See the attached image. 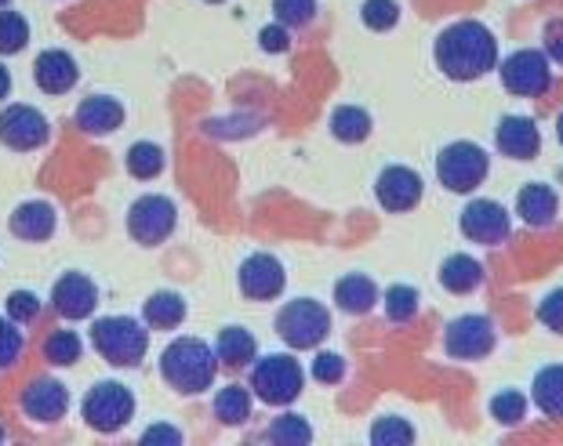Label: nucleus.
Returning a JSON list of instances; mask_svg holds the SVG:
<instances>
[{
    "instance_id": "37",
    "label": "nucleus",
    "mask_w": 563,
    "mask_h": 446,
    "mask_svg": "<svg viewBox=\"0 0 563 446\" xmlns=\"http://www.w3.org/2000/svg\"><path fill=\"white\" fill-rule=\"evenodd\" d=\"M415 439V428L404 417H378L371 428V443L375 446H404Z\"/></svg>"
},
{
    "instance_id": "18",
    "label": "nucleus",
    "mask_w": 563,
    "mask_h": 446,
    "mask_svg": "<svg viewBox=\"0 0 563 446\" xmlns=\"http://www.w3.org/2000/svg\"><path fill=\"white\" fill-rule=\"evenodd\" d=\"M69 410V389L55 378H37L22 392V414L33 421H58Z\"/></svg>"
},
{
    "instance_id": "34",
    "label": "nucleus",
    "mask_w": 563,
    "mask_h": 446,
    "mask_svg": "<svg viewBox=\"0 0 563 446\" xmlns=\"http://www.w3.org/2000/svg\"><path fill=\"white\" fill-rule=\"evenodd\" d=\"M30 41V22L19 11H0V55H19Z\"/></svg>"
},
{
    "instance_id": "26",
    "label": "nucleus",
    "mask_w": 563,
    "mask_h": 446,
    "mask_svg": "<svg viewBox=\"0 0 563 446\" xmlns=\"http://www.w3.org/2000/svg\"><path fill=\"white\" fill-rule=\"evenodd\" d=\"M142 316H146L150 327L172 331V327H178V323L186 320V301H183V294H175V291H157V294L146 298Z\"/></svg>"
},
{
    "instance_id": "2",
    "label": "nucleus",
    "mask_w": 563,
    "mask_h": 446,
    "mask_svg": "<svg viewBox=\"0 0 563 446\" xmlns=\"http://www.w3.org/2000/svg\"><path fill=\"white\" fill-rule=\"evenodd\" d=\"M214 373H219V356L200 337H175L161 353V378L183 395L211 389Z\"/></svg>"
},
{
    "instance_id": "29",
    "label": "nucleus",
    "mask_w": 563,
    "mask_h": 446,
    "mask_svg": "<svg viewBox=\"0 0 563 446\" xmlns=\"http://www.w3.org/2000/svg\"><path fill=\"white\" fill-rule=\"evenodd\" d=\"M164 171V149L153 146V142H135L128 149V175L139 178V182H150Z\"/></svg>"
},
{
    "instance_id": "23",
    "label": "nucleus",
    "mask_w": 563,
    "mask_h": 446,
    "mask_svg": "<svg viewBox=\"0 0 563 446\" xmlns=\"http://www.w3.org/2000/svg\"><path fill=\"white\" fill-rule=\"evenodd\" d=\"M531 400L545 417L563 421V364H549V367H542L534 373Z\"/></svg>"
},
{
    "instance_id": "21",
    "label": "nucleus",
    "mask_w": 563,
    "mask_h": 446,
    "mask_svg": "<svg viewBox=\"0 0 563 446\" xmlns=\"http://www.w3.org/2000/svg\"><path fill=\"white\" fill-rule=\"evenodd\" d=\"M124 124V105L110 99V94H95V99H84L77 105V127L88 131V135H110Z\"/></svg>"
},
{
    "instance_id": "10",
    "label": "nucleus",
    "mask_w": 563,
    "mask_h": 446,
    "mask_svg": "<svg viewBox=\"0 0 563 446\" xmlns=\"http://www.w3.org/2000/svg\"><path fill=\"white\" fill-rule=\"evenodd\" d=\"M175 203L167 197H157V192H150V197H139L135 203H131L128 211V233L131 239H139V244L146 247H157L164 244L167 236L175 233Z\"/></svg>"
},
{
    "instance_id": "8",
    "label": "nucleus",
    "mask_w": 563,
    "mask_h": 446,
    "mask_svg": "<svg viewBox=\"0 0 563 446\" xmlns=\"http://www.w3.org/2000/svg\"><path fill=\"white\" fill-rule=\"evenodd\" d=\"M84 421L102 432V436H110V432L124 428L131 414H135V395L128 392V384L121 381H99L95 389L84 395Z\"/></svg>"
},
{
    "instance_id": "38",
    "label": "nucleus",
    "mask_w": 563,
    "mask_h": 446,
    "mask_svg": "<svg viewBox=\"0 0 563 446\" xmlns=\"http://www.w3.org/2000/svg\"><path fill=\"white\" fill-rule=\"evenodd\" d=\"M22 356V331L11 316H0V370H8Z\"/></svg>"
},
{
    "instance_id": "14",
    "label": "nucleus",
    "mask_w": 563,
    "mask_h": 446,
    "mask_svg": "<svg viewBox=\"0 0 563 446\" xmlns=\"http://www.w3.org/2000/svg\"><path fill=\"white\" fill-rule=\"evenodd\" d=\"M375 197H378V203L389 214L411 211V208H418V203H422V175H418L415 167L393 164V167H386V171L378 175Z\"/></svg>"
},
{
    "instance_id": "16",
    "label": "nucleus",
    "mask_w": 563,
    "mask_h": 446,
    "mask_svg": "<svg viewBox=\"0 0 563 446\" xmlns=\"http://www.w3.org/2000/svg\"><path fill=\"white\" fill-rule=\"evenodd\" d=\"M495 146L501 156H509V160H534L538 149H542V131H538L531 116L509 113L498 120Z\"/></svg>"
},
{
    "instance_id": "17",
    "label": "nucleus",
    "mask_w": 563,
    "mask_h": 446,
    "mask_svg": "<svg viewBox=\"0 0 563 446\" xmlns=\"http://www.w3.org/2000/svg\"><path fill=\"white\" fill-rule=\"evenodd\" d=\"M77 77H80L77 58L69 55V52H63V47H47V52L37 55V63H33V80H37V88L44 94L74 91Z\"/></svg>"
},
{
    "instance_id": "32",
    "label": "nucleus",
    "mask_w": 563,
    "mask_h": 446,
    "mask_svg": "<svg viewBox=\"0 0 563 446\" xmlns=\"http://www.w3.org/2000/svg\"><path fill=\"white\" fill-rule=\"evenodd\" d=\"M527 410H531V400H527L523 392L517 389H506V392H498L495 400H490V417L498 421V425H520V421L527 417Z\"/></svg>"
},
{
    "instance_id": "24",
    "label": "nucleus",
    "mask_w": 563,
    "mask_h": 446,
    "mask_svg": "<svg viewBox=\"0 0 563 446\" xmlns=\"http://www.w3.org/2000/svg\"><path fill=\"white\" fill-rule=\"evenodd\" d=\"M440 283L451 294H473L484 283V265L470 255H451L440 265Z\"/></svg>"
},
{
    "instance_id": "43",
    "label": "nucleus",
    "mask_w": 563,
    "mask_h": 446,
    "mask_svg": "<svg viewBox=\"0 0 563 446\" xmlns=\"http://www.w3.org/2000/svg\"><path fill=\"white\" fill-rule=\"evenodd\" d=\"M545 58L549 63L563 66V19L545 22Z\"/></svg>"
},
{
    "instance_id": "35",
    "label": "nucleus",
    "mask_w": 563,
    "mask_h": 446,
    "mask_svg": "<svg viewBox=\"0 0 563 446\" xmlns=\"http://www.w3.org/2000/svg\"><path fill=\"white\" fill-rule=\"evenodd\" d=\"M273 15L287 30H302L317 15V0H273Z\"/></svg>"
},
{
    "instance_id": "6",
    "label": "nucleus",
    "mask_w": 563,
    "mask_h": 446,
    "mask_svg": "<svg viewBox=\"0 0 563 446\" xmlns=\"http://www.w3.org/2000/svg\"><path fill=\"white\" fill-rule=\"evenodd\" d=\"M490 171V156L476 142H451L437 156V178L448 192H476Z\"/></svg>"
},
{
    "instance_id": "25",
    "label": "nucleus",
    "mask_w": 563,
    "mask_h": 446,
    "mask_svg": "<svg viewBox=\"0 0 563 446\" xmlns=\"http://www.w3.org/2000/svg\"><path fill=\"white\" fill-rule=\"evenodd\" d=\"M258 353V345H255V337H251V331L244 327H225L219 334V342H214V356H219V364L225 367H247L251 359H255Z\"/></svg>"
},
{
    "instance_id": "12",
    "label": "nucleus",
    "mask_w": 563,
    "mask_h": 446,
    "mask_svg": "<svg viewBox=\"0 0 563 446\" xmlns=\"http://www.w3.org/2000/svg\"><path fill=\"white\" fill-rule=\"evenodd\" d=\"M47 135H52V124L41 110L33 105H8L0 113V142L15 153H30V149H41Z\"/></svg>"
},
{
    "instance_id": "41",
    "label": "nucleus",
    "mask_w": 563,
    "mask_h": 446,
    "mask_svg": "<svg viewBox=\"0 0 563 446\" xmlns=\"http://www.w3.org/2000/svg\"><path fill=\"white\" fill-rule=\"evenodd\" d=\"M313 378L320 384H339L345 378V359L339 353H320L313 359Z\"/></svg>"
},
{
    "instance_id": "44",
    "label": "nucleus",
    "mask_w": 563,
    "mask_h": 446,
    "mask_svg": "<svg viewBox=\"0 0 563 446\" xmlns=\"http://www.w3.org/2000/svg\"><path fill=\"white\" fill-rule=\"evenodd\" d=\"M142 443L146 446H153V443H183V432L178 428H172V425H157V428H146L142 432Z\"/></svg>"
},
{
    "instance_id": "40",
    "label": "nucleus",
    "mask_w": 563,
    "mask_h": 446,
    "mask_svg": "<svg viewBox=\"0 0 563 446\" xmlns=\"http://www.w3.org/2000/svg\"><path fill=\"white\" fill-rule=\"evenodd\" d=\"M8 316L15 323H33L41 316V298L33 291H11L8 294Z\"/></svg>"
},
{
    "instance_id": "33",
    "label": "nucleus",
    "mask_w": 563,
    "mask_h": 446,
    "mask_svg": "<svg viewBox=\"0 0 563 446\" xmlns=\"http://www.w3.org/2000/svg\"><path fill=\"white\" fill-rule=\"evenodd\" d=\"M382 305H386V316L393 323H407L418 316V287H407V283H393L386 298H382Z\"/></svg>"
},
{
    "instance_id": "13",
    "label": "nucleus",
    "mask_w": 563,
    "mask_h": 446,
    "mask_svg": "<svg viewBox=\"0 0 563 446\" xmlns=\"http://www.w3.org/2000/svg\"><path fill=\"white\" fill-rule=\"evenodd\" d=\"M236 280H241V291L244 298L251 301H273L284 294V283H287V272L280 258L266 255V250H258V255H247L241 272H236Z\"/></svg>"
},
{
    "instance_id": "42",
    "label": "nucleus",
    "mask_w": 563,
    "mask_h": 446,
    "mask_svg": "<svg viewBox=\"0 0 563 446\" xmlns=\"http://www.w3.org/2000/svg\"><path fill=\"white\" fill-rule=\"evenodd\" d=\"M258 44H262V52H269V55H280L287 52V44H291V33H287V26H262L258 33Z\"/></svg>"
},
{
    "instance_id": "31",
    "label": "nucleus",
    "mask_w": 563,
    "mask_h": 446,
    "mask_svg": "<svg viewBox=\"0 0 563 446\" xmlns=\"http://www.w3.org/2000/svg\"><path fill=\"white\" fill-rule=\"evenodd\" d=\"M84 353V342L74 334V331H52L44 342V359L55 367H74Z\"/></svg>"
},
{
    "instance_id": "7",
    "label": "nucleus",
    "mask_w": 563,
    "mask_h": 446,
    "mask_svg": "<svg viewBox=\"0 0 563 446\" xmlns=\"http://www.w3.org/2000/svg\"><path fill=\"white\" fill-rule=\"evenodd\" d=\"M498 77L501 88L517 94V99H542L549 83H553V63L538 47H520V52L498 63Z\"/></svg>"
},
{
    "instance_id": "46",
    "label": "nucleus",
    "mask_w": 563,
    "mask_h": 446,
    "mask_svg": "<svg viewBox=\"0 0 563 446\" xmlns=\"http://www.w3.org/2000/svg\"><path fill=\"white\" fill-rule=\"evenodd\" d=\"M556 138H560V146H563V113H560V120H556Z\"/></svg>"
},
{
    "instance_id": "5",
    "label": "nucleus",
    "mask_w": 563,
    "mask_h": 446,
    "mask_svg": "<svg viewBox=\"0 0 563 446\" xmlns=\"http://www.w3.org/2000/svg\"><path fill=\"white\" fill-rule=\"evenodd\" d=\"M302 384H306V373L298 367V359L291 356H262L255 367H251V389L262 403L269 406H287L302 395Z\"/></svg>"
},
{
    "instance_id": "3",
    "label": "nucleus",
    "mask_w": 563,
    "mask_h": 446,
    "mask_svg": "<svg viewBox=\"0 0 563 446\" xmlns=\"http://www.w3.org/2000/svg\"><path fill=\"white\" fill-rule=\"evenodd\" d=\"M91 345L110 367H139L146 359L150 334L131 316H102L91 327Z\"/></svg>"
},
{
    "instance_id": "19",
    "label": "nucleus",
    "mask_w": 563,
    "mask_h": 446,
    "mask_svg": "<svg viewBox=\"0 0 563 446\" xmlns=\"http://www.w3.org/2000/svg\"><path fill=\"white\" fill-rule=\"evenodd\" d=\"M517 214L523 219V225L531 228H545L556 222L560 214V197L553 186L545 182H527L520 192H517Z\"/></svg>"
},
{
    "instance_id": "36",
    "label": "nucleus",
    "mask_w": 563,
    "mask_h": 446,
    "mask_svg": "<svg viewBox=\"0 0 563 446\" xmlns=\"http://www.w3.org/2000/svg\"><path fill=\"white\" fill-rule=\"evenodd\" d=\"M361 19H364L367 30L386 33V30H393L400 22V4H397V0H364Z\"/></svg>"
},
{
    "instance_id": "1",
    "label": "nucleus",
    "mask_w": 563,
    "mask_h": 446,
    "mask_svg": "<svg viewBox=\"0 0 563 446\" xmlns=\"http://www.w3.org/2000/svg\"><path fill=\"white\" fill-rule=\"evenodd\" d=\"M433 58H437V69L448 80L470 83V80L487 77L490 69H498V41L484 22L462 19L437 37Z\"/></svg>"
},
{
    "instance_id": "47",
    "label": "nucleus",
    "mask_w": 563,
    "mask_h": 446,
    "mask_svg": "<svg viewBox=\"0 0 563 446\" xmlns=\"http://www.w3.org/2000/svg\"><path fill=\"white\" fill-rule=\"evenodd\" d=\"M208 4H222V0H208Z\"/></svg>"
},
{
    "instance_id": "22",
    "label": "nucleus",
    "mask_w": 563,
    "mask_h": 446,
    "mask_svg": "<svg viewBox=\"0 0 563 446\" xmlns=\"http://www.w3.org/2000/svg\"><path fill=\"white\" fill-rule=\"evenodd\" d=\"M334 301H339L342 312H350V316H364L378 305V287L371 276L364 272H350L342 276L339 283H334Z\"/></svg>"
},
{
    "instance_id": "28",
    "label": "nucleus",
    "mask_w": 563,
    "mask_h": 446,
    "mask_svg": "<svg viewBox=\"0 0 563 446\" xmlns=\"http://www.w3.org/2000/svg\"><path fill=\"white\" fill-rule=\"evenodd\" d=\"M214 417L222 425H244L251 417V395L244 384H225V389L214 395Z\"/></svg>"
},
{
    "instance_id": "30",
    "label": "nucleus",
    "mask_w": 563,
    "mask_h": 446,
    "mask_svg": "<svg viewBox=\"0 0 563 446\" xmlns=\"http://www.w3.org/2000/svg\"><path fill=\"white\" fill-rule=\"evenodd\" d=\"M266 436L277 446H306V443H313V428H309V421L302 414H280V417H273Z\"/></svg>"
},
{
    "instance_id": "11",
    "label": "nucleus",
    "mask_w": 563,
    "mask_h": 446,
    "mask_svg": "<svg viewBox=\"0 0 563 446\" xmlns=\"http://www.w3.org/2000/svg\"><path fill=\"white\" fill-rule=\"evenodd\" d=\"M459 228L465 239L481 247H495V244H506L509 233H512V214L501 208L498 200H473L465 203Z\"/></svg>"
},
{
    "instance_id": "20",
    "label": "nucleus",
    "mask_w": 563,
    "mask_h": 446,
    "mask_svg": "<svg viewBox=\"0 0 563 446\" xmlns=\"http://www.w3.org/2000/svg\"><path fill=\"white\" fill-rule=\"evenodd\" d=\"M11 233L26 244H41V239H52L55 233V208L47 200H30V203H19L11 211Z\"/></svg>"
},
{
    "instance_id": "39",
    "label": "nucleus",
    "mask_w": 563,
    "mask_h": 446,
    "mask_svg": "<svg viewBox=\"0 0 563 446\" xmlns=\"http://www.w3.org/2000/svg\"><path fill=\"white\" fill-rule=\"evenodd\" d=\"M538 323H542L545 331L553 334H563V287H556V291H549L542 301H538Z\"/></svg>"
},
{
    "instance_id": "9",
    "label": "nucleus",
    "mask_w": 563,
    "mask_h": 446,
    "mask_svg": "<svg viewBox=\"0 0 563 446\" xmlns=\"http://www.w3.org/2000/svg\"><path fill=\"white\" fill-rule=\"evenodd\" d=\"M495 323H490L484 312H465V316H454L448 327H443V353L451 359H462V364H473V359H484L495 353Z\"/></svg>"
},
{
    "instance_id": "15",
    "label": "nucleus",
    "mask_w": 563,
    "mask_h": 446,
    "mask_svg": "<svg viewBox=\"0 0 563 446\" xmlns=\"http://www.w3.org/2000/svg\"><path fill=\"white\" fill-rule=\"evenodd\" d=\"M52 305L63 320H88L99 305V287L84 272H66L52 287Z\"/></svg>"
},
{
    "instance_id": "45",
    "label": "nucleus",
    "mask_w": 563,
    "mask_h": 446,
    "mask_svg": "<svg viewBox=\"0 0 563 446\" xmlns=\"http://www.w3.org/2000/svg\"><path fill=\"white\" fill-rule=\"evenodd\" d=\"M8 91H11V74L8 66H0V99H8Z\"/></svg>"
},
{
    "instance_id": "27",
    "label": "nucleus",
    "mask_w": 563,
    "mask_h": 446,
    "mask_svg": "<svg viewBox=\"0 0 563 446\" xmlns=\"http://www.w3.org/2000/svg\"><path fill=\"white\" fill-rule=\"evenodd\" d=\"M371 113L361 110V105H339V110L331 113V135L345 142V146H356V142L371 138Z\"/></svg>"
},
{
    "instance_id": "48",
    "label": "nucleus",
    "mask_w": 563,
    "mask_h": 446,
    "mask_svg": "<svg viewBox=\"0 0 563 446\" xmlns=\"http://www.w3.org/2000/svg\"><path fill=\"white\" fill-rule=\"evenodd\" d=\"M4 4H11V0H0V8H4Z\"/></svg>"
},
{
    "instance_id": "4",
    "label": "nucleus",
    "mask_w": 563,
    "mask_h": 446,
    "mask_svg": "<svg viewBox=\"0 0 563 446\" xmlns=\"http://www.w3.org/2000/svg\"><path fill=\"white\" fill-rule=\"evenodd\" d=\"M277 334L287 348H295V353L317 348L323 337L331 334V312L313 298L287 301V305L277 312Z\"/></svg>"
},
{
    "instance_id": "49",
    "label": "nucleus",
    "mask_w": 563,
    "mask_h": 446,
    "mask_svg": "<svg viewBox=\"0 0 563 446\" xmlns=\"http://www.w3.org/2000/svg\"><path fill=\"white\" fill-rule=\"evenodd\" d=\"M0 443H4V432H0Z\"/></svg>"
}]
</instances>
